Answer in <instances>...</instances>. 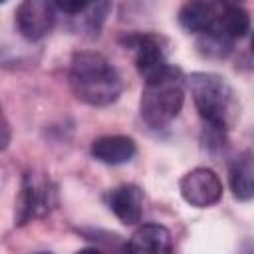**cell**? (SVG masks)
Instances as JSON below:
<instances>
[{"mask_svg":"<svg viewBox=\"0 0 254 254\" xmlns=\"http://www.w3.org/2000/svg\"><path fill=\"white\" fill-rule=\"evenodd\" d=\"M220 10L212 0H187L179 10V24L190 34H204L216 28Z\"/></svg>","mask_w":254,"mask_h":254,"instance_id":"cell-7","label":"cell"},{"mask_svg":"<svg viewBox=\"0 0 254 254\" xmlns=\"http://www.w3.org/2000/svg\"><path fill=\"white\" fill-rule=\"evenodd\" d=\"M109 10H111V2L109 0H89L85 10L81 14H77V16H81V24H83L85 32L97 36L101 26H103V22H105V18H107V14H109Z\"/></svg>","mask_w":254,"mask_h":254,"instance_id":"cell-15","label":"cell"},{"mask_svg":"<svg viewBox=\"0 0 254 254\" xmlns=\"http://www.w3.org/2000/svg\"><path fill=\"white\" fill-rule=\"evenodd\" d=\"M87 2H89V0H54L56 8H60L62 12H65V14H71V16H77V14H81V12L85 10Z\"/></svg>","mask_w":254,"mask_h":254,"instance_id":"cell-16","label":"cell"},{"mask_svg":"<svg viewBox=\"0 0 254 254\" xmlns=\"http://www.w3.org/2000/svg\"><path fill=\"white\" fill-rule=\"evenodd\" d=\"M109 210L123 224H137L143 216V190L137 185H119L107 194Z\"/></svg>","mask_w":254,"mask_h":254,"instance_id":"cell-9","label":"cell"},{"mask_svg":"<svg viewBox=\"0 0 254 254\" xmlns=\"http://www.w3.org/2000/svg\"><path fill=\"white\" fill-rule=\"evenodd\" d=\"M89 153L103 165H123L135 157L137 145L127 135H101L93 139Z\"/></svg>","mask_w":254,"mask_h":254,"instance_id":"cell-10","label":"cell"},{"mask_svg":"<svg viewBox=\"0 0 254 254\" xmlns=\"http://www.w3.org/2000/svg\"><path fill=\"white\" fill-rule=\"evenodd\" d=\"M129 46L133 48L135 67L143 77L155 73L157 69H161L163 65L169 64L165 48H163V40L159 36H155V34L135 36V38H131Z\"/></svg>","mask_w":254,"mask_h":254,"instance_id":"cell-8","label":"cell"},{"mask_svg":"<svg viewBox=\"0 0 254 254\" xmlns=\"http://www.w3.org/2000/svg\"><path fill=\"white\" fill-rule=\"evenodd\" d=\"M198 42H196V48L200 52V56L204 58H212V60H222L230 54L232 50V42L228 36H224L220 30H210V32H204V34H198Z\"/></svg>","mask_w":254,"mask_h":254,"instance_id":"cell-14","label":"cell"},{"mask_svg":"<svg viewBox=\"0 0 254 254\" xmlns=\"http://www.w3.org/2000/svg\"><path fill=\"white\" fill-rule=\"evenodd\" d=\"M56 192L50 181L40 173H26L20 189V196L16 202V220L18 224H26L32 218L46 216L54 206Z\"/></svg>","mask_w":254,"mask_h":254,"instance_id":"cell-4","label":"cell"},{"mask_svg":"<svg viewBox=\"0 0 254 254\" xmlns=\"http://www.w3.org/2000/svg\"><path fill=\"white\" fill-rule=\"evenodd\" d=\"M183 200L194 208H208L222 198V181L208 167H196L185 173L179 181Z\"/></svg>","mask_w":254,"mask_h":254,"instance_id":"cell-5","label":"cell"},{"mask_svg":"<svg viewBox=\"0 0 254 254\" xmlns=\"http://www.w3.org/2000/svg\"><path fill=\"white\" fill-rule=\"evenodd\" d=\"M16 28L28 42L44 40L56 22L54 0H22L16 8Z\"/></svg>","mask_w":254,"mask_h":254,"instance_id":"cell-6","label":"cell"},{"mask_svg":"<svg viewBox=\"0 0 254 254\" xmlns=\"http://www.w3.org/2000/svg\"><path fill=\"white\" fill-rule=\"evenodd\" d=\"M216 30H220L230 40H240L250 30V16L240 4H224L220 10Z\"/></svg>","mask_w":254,"mask_h":254,"instance_id":"cell-13","label":"cell"},{"mask_svg":"<svg viewBox=\"0 0 254 254\" xmlns=\"http://www.w3.org/2000/svg\"><path fill=\"white\" fill-rule=\"evenodd\" d=\"M228 181H230V189L234 198L248 202L254 196V167H252V153L244 151L242 155H238L234 159V163L230 165V173H228Z\"/></svg>","mask_w":254,"mask_h":254,"instance_id":"cell-12","label":"cell"},{"mask_svg":"<svg viewBox=\"0 0 254 254\" xmlns=\"http://www.w3.org/2000/svg\"><path fill=\"white\" fill-rule=\"evenodd\" d=\"M139 113L151 129H163L175 121L185 103V75L179 67L167 64L155 73L143 77Z\"/></svg>","mask_w":254,"mask_h":254,"instance_id":"cell-3","label":"cell"},{"mask_svg":"<svg viewBox=\"0 0 254 254\" xmlns=\"http://www.w3.org/2000/svg\"><path fill=\"white\" fill-rule=\"evenodd\" d=\"M69 87L79 101L91 107H105L119 99L123 81L103 54L77 52L69 64Z\"/></svg>","mask_w":254,"mask_h":254,"instance_id":"cell-1","label":"cell"},{"mask_svg":"<svg viewBox=\"0 0 254 254\" xmlns=\"http://www.w3.org/2000/svg\"><path fill=\"white\" fill-rule=\"evenodd\" d=\"M10 141H12V129H10V123H8L2 107H0V151H6Z\"/></svg>","mask_w":254,"mask_h":254,"instance_id":"cell-17","label":"cell"},{"mask_svg":"<svg viewBox=\"0 0 254 254\" xmlns=\"http://www.w3.org/2000/svg\"><path fill=\"white\" fill-rule=\"evenodd\" d=\"M127 250L133 252H171L173 250V236L169 228L163 224H141L125 244Z\"/></svg>","mask_w":254,"mask_h":254,"instance_id":"cell-11","label":"cell"},{"mask_svg":"<svg viewBox=\"0 0 254 254\" xmlns=\"http://www.w3.org/2000/svg\"><path fill=\"white\" fill-rule=\"evenodd\" d=\"M4 2H6V0H0V4H4Z\"/></svg>","mask_w":254,"mask_h":254,"instance_id":"cell-18","label":"cell"},{"mask_svg":"<svg viewBox=\"0 0 254 254\" xmlns=\"http://www.w3.org/2000/svg\"><path fill=\"white\" fill-rule=\"evenodd\" d=\"M185 85L190 91L200 119L210 131L222 135L234 125L240 113V103L234 89L224 77L216 73L194 71L185 77Z\"/></svg>","mask_w":254,"mask_h":254,"instance_id":"cell-2","label":"cell"}]
</instances>
